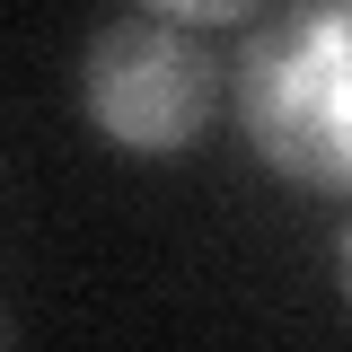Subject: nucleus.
Masks as SVG:
<instances>
[{
    "label": "nucleus",
    "mask_w": 352,
    "mask_h": 352,
    "mask_svg": "<svg viewBox=\"0 0 352 352\" xmlns=\"http://www.w3.org/2000/svg\"><path fill=\"white\" fill-rule=\"evenodd\" d=\"M238 124L300 194H352V0H291L238 62Z\"/></svg>",
    "instance_id": "f257e3e1"
},
{
    "label": "nucleus",
    "mask_w": 352,
    "mask_h": 352,
    "mask_svg": "<svg viewBox=\"0 0 352 352\" xmlns=\"http://www.w3.org/2000/svg\"><path fill=\"white\" fill-rule=\"evenodd\" d=\"M220 88H229V62L194 27L176 18H115L97 27L80 53V106L88 124L106 132L132 159H185L220 115Z\"/></svg>",
    "instance_id": "f03ea898"
},
{
    "label": "nucleus",
    "mask_w": 352,
    "mask_h": 352,
    "mask_svg": "<svg viewBox=\"0 0 352 352\" xmlns=\"http://www.w3.org/2000/svg\"><path fill=\"white\" fill-rule=\"evenodd\" d=\"M335 282H344V300H352V220H344V238H335Z\"/></svg>",
    "instance_id": "20e7f679"
},
{
    "label": "nucleus",
    "mask_w": 352,
    "mask_h": 352,
    "mask_svg": "<svg viewBox=\"0 0 352 352\" xmlns=\"http://www.w3.org/2000/svg\"><path fill=\"white\" fill-rule=\"evenodd\" d=\"M141 9H150V18H176V27H238L264 0H141Z\"/></svg>",
    "instance_id": "7ed1b4c3"
}]
</instances>
